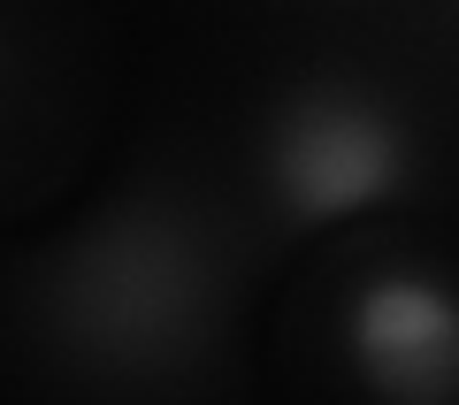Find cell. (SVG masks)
<instances>
[{
    "label": "cell",
    "instance_id": "2",
    "mask_svg": "<svg viewBox=\"0 0 459 405\" xmlns=\"http://www.w3.org/2000/svg\"><path fill=\"white\" fill-rule=\"evenodd\" d=\"M344 359L383 398H452L459 390V291L429 268L368 276L344 306Z\"/></svg>",
    "mask_w": 459,
    "mask_h": 405
},
{
    "label": "cell",
    "instance_id": "1",
    "mask_svg": "<svg viewBox=\"0 0 459 405\" xmlns=\"http://www.w3.org/2000/svg\"><path fill=\"white\" fill-rule=\"evenodd\" d=\"M406 168H413V146L398 115L352 84L291 92L276 130H268V177L299 222H344V214L383 207L406 184Z\"/></svg>",
    "mask_w": 459,
    "mask_h": 405
}]
</instances>
